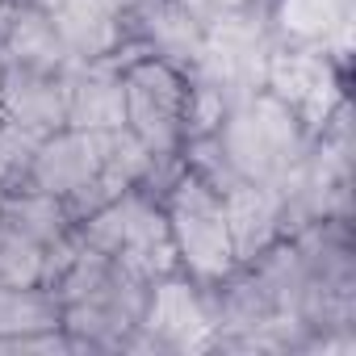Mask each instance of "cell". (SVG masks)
Masks as SVG:
<instances>
[{
    "label": "cell",
    "instance_id": "cell-9",
    "mask_svg": "<svg viewBox=\"0 0 356 356\" xmlns=\"http://www.w3.org/2000/svg\"><path fill=\"white\" fill-rule=\"evenodd\" d=\"M0 222H9L13 231H22L38 248H55L76 231V218L67 214V206L42 189H30V185L0 193Z\"/></svg>",
    "mask_w": 356,
    "mask_h": 356
},
{
    "label": "cell",
    "instance_id": "cell-6",
    "mask_svg": "<svg viewBox=\"0 0 356 356\" xmlns=\"http://www.w3.org/2000/svg\"><path fill=\"white\" fill-rule=\"evenodd\" d=\"M222 210H227V227H231V243H235L239 264H252L260 252H268L285 235V206H281L277 185L235 181L222 193Z\"/></svg>",
    "mask_w": 356,
    "mask_h": 356
},
{
    "label": "cell",
    "instance_id": "cell-5",
    "mask_svg": "<svg viewBox=\"0 0 356 356\" xmlns=\"http://www.w3.org/2000/svg\"><path fill=\"white\" fill-rule=\"evenodd\" d=\"M63 76L0 63V122L22 126L34 138H47L59 126H67V80Z\"/></svg>",
    "mask_w": 356,
    "mask_h": 356
},
{
    "label": "cell",
    "instance_id": "cell-10",
    "mask_svg": "<svg viewBox=\"0 0 356 356\" xmlns=\"http://www.w3.org/2000/svg\"><path fill=\"white\" fill-rule=\"evenodd\" d=\"M47 268V248L0 222V285H42Z\"/></svg>",
    "mask_w": 356,
    "mask_h": 356
},
{
    "label": "cell",
    "instance_id": "cell-1",
    "mask_svg": "<svg viewBox=\"0 0 356 356\" xmlns=\"http://www.w3.org/2000/svg\"><path fill=\"white\" fill-rule=\"evenodd\" d=\"M214 138L239 181L277 185L302 163V122L273 92H252L235 109H227Z\"/></svg>",
    "mask_w": 356,
    "mask_h": 356
},
{
    "label": "cell",
    "instance_id": "cell-7",
    "mask_svg": "<svg viewBox=\"0 0 356 356\" xmlns=\"http://www.w3.org/2000/svg\"><path fill=\"white\" fill-rule=\"evenodd\" d=\"M0 63L5 67H30V72H55L63 76L76 59L63 47L59 30L34 0H17L0 26Z\"/></svg>",
    "mask_w": 356,
    "mask_h": 356
},
{
    "label": "cell",
    "instance_id": "cell-2",
    "mask_svg": "<svg viewBox=\"0 0 356 356\" xmlns=\"http://www.w3.org/2000/svg\"><path fill=\"white\" fill-rule=\"evenodd\" d=\"M159 206L168 214L176 264H185L193 273V281L214 285V281H227L235 273L239 260H235V243H231V227H227V210H222L218 189H210L193 172H181Z\"/></svg>",
    "mask_w": 356,
    "mask_h": 356
},
{
    "label": "cell",
    "instance_id": "cell-8",
    "mask_svg": "<svg viewBox=\"0 0 356 356\" xmlns=\"http://www.w3.org/2000/svg\"><path fill=\"white\" fill-rule=\"evenodd\" d=\"M67 126L76 130H118L126 126L122 72L109 59H76L67 67Z\"/></svg>",
    "mask_w": 356,
    "mask_h": 356
},
{
    "label": "cell",
    "instance_id": "cell-11",
    "mask_svg": "<svg viewBox=\"0 0 356 356\" xmlns=\"http://www.w3.org/2000/svg\"><path fill=\"white\" fill-rule=\"evenodd\" d=\"M34 147L38 138L26 134L22 126H9L0 122V193H13L26 185L30 176V159H34Z\"/></svg>",
    "mask_w": 356,
    "mask_h": 356
},
{
    "label": "cell",
    "instance_id": "cell-3",
    "mask_svg": "<svg viewBox=\"0 0 356 356\" xmlns=\"http://www.w3.org/2000/svg\"><path fill=\"white\" fill-rule=\"evenodd\" d=\"M122 101H126V130L151 155H176L185 147V105H189V76L159 55L134 59L122 67Z\"/></svg>",
    "mask_w": 356,
    "mask_h": 356
},
{
    "label": "cell",
    "instance_id": "cell-4",
    "mask_svg": "<svg viewBox=\"0 0 356 356\" xmlns=\"http://www.w3.org/2000/svg\"><path fill=\"white\" fill-rule=\"evenodd\" d=\"M59 30L72 59H109L126 42V5L122 0H34Z\"/></svg>",
    "mask_w": 356,
    "mask_h": 356
}]
</instances>
